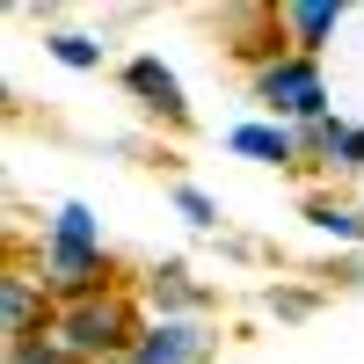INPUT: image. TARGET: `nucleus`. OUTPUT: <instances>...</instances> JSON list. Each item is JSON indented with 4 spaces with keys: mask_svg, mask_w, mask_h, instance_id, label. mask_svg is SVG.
Returning <instances> with one entry per match:
<instances>
[{
    "mask_svg": "<svg viewBox=\"0 0 364 364\" xmlns=\"http://www.w3.org/2000/svg\"><path fill=\"white\" fill-rule=\"evenodd\" d=\"M51 336L66 343L73 357H124V350H139V336L146 328L132 321V306L117 291H95V299H73V306H58V321H51Z\"/></svg>",
    "mask_w": 364,
    "mask_h": 364,
    "instance_id": "1",
    "label": "nucleus"
},
{
    "mask_svg": "<svg viewBox=\"0 0 364 364\" xmlns=\"http://www.w3.org/2000/svg\"><path fill=\"white\" fill-rule=\"evenodd\" d=\"M255 102L269 109V124H321L328 117V80L306 51H277V58H262L255 66Z\"/></svg>",
    "mask_w": 364,
    "mask_h": 364,
    "instance_id": "2",
    "label": "nucleus"
},
{
    "mask_svg": "<svg viewBox=\"0 0 364 364\" xmlns=\"http://www.w3.org/2000/svg\"><path fill=\"white\" fill-rule=\"evenodd\" d=\"M44 284L66 299H95V291H109V255H102V240H58V233H44Z\"/></svg>",
    "mask_w": 364,
    "mask_h": 364,
    "instance_id": "3",
    "label": "nucleus"
},
{
    "mask_svg": "<svg viewBox=\"0 0 364 364\" xmlns=\"http://www.w3.org/2000/svg\"><path fill=\"white\" fill-rule=\"evenodd\" d=\"M204 357H211V336L197 321H154L132 350V364H204Z\"/></svg>",
    "mask_w": 364,
    "mask_h": 364,
    "instance_id": "4",
    "label": "nucleus"
},
{
    "mask_svg": "<svg viewBox=\"0 0 364 364\" xmlns=\"http://www.w3.org/2000/svg\"><path fill=\"white\" fill-rule=\"evenodd\" d=\"M124 87L139 95V109L168 117V124H182V117H190V102H182V80L161 66V58H132V66H124Z\"/></svg>",
    "mask_w": 364,
    "mask_h": 364,
    "instance_id": "5",
    "label": "nucleus"
},
{
    "mask_svg": "<svg viewBox=\"0 0 364 364\" xmlns=\"http://www.w3.org/2000/svg\"><path fill=\"white\" fill-rule=\"evenodd\" d=\"M233 154H248V161H269V168H291L299 161V132L291 124H233Z\"/></svg>",
    "mask_w": 364,
    "mask_h": 364,
    "instance_id": "6",
    "label": "nucleus"
},
{
    "mask_svg": "<svg viewBox=\"0 0 364 364\" xmlns=\"http://www.w3.org/2000/svg\"><path fill=\"white\" fill-rule=\"evenodd\" d=\"M336 22H343V0H291V8H284V29L299 37V51H306V58L336 37Z\"/></svg>",
    "mask_w": 364,
    "mask_h": 364,
    "instance_id": "7",
    "label": "nucleus"
},
{
    "mask_svg": "<svg viewBox=\"0 0 364 364\" xmlns=\"http://www.w3.org/2000/svg\"><path fill=\"white\" fill-rule=\"evenodd\" d=\"M0 321H8V343H22V336H44L37 284H29V277H8V291H0Z\"/></svg>",
    "mask_w": 364,
    "mask_h": 364,
    "instance_id": "8",
    "label": "nucleus"
},
{
    "mask_svg": "<svg viewBox=\"0 0 364 364\" xmlns=\"http://www.w3.org/2000/svg\"><path fill=\"white\" fill-rule=\"evenodd\" d=\"M154 306H168V314H197L204 291L190 284V269H182V262H168V269H154Z\"/></svg>",
    "mask_w": 364,
    "mask_h": 364,
    "instance_id": "9",
    "label": "nucleus"
},
{
    "mask_svg": "<svg viewBox=\"0 0 364 364\" xmlns=\"http://www.w3.org/2000/svg\"><path fill=\"white\" fill-rule=\"evenodd\" d=\"M306 219H314L321 233H336V240H364V211H350V204H336V197H314Z\"/></svg>",
    "mask_w": 364,
    "mask_h": 364,
    "instance_id": "10",
    "label": "nucleus"
},
{
    "mask_svg": "<svg viewBox=\"0 0 364 364\" xmlns=\"http://www.w3.org/2000/svg\"><path fill=\"white\" fill-rule=\"evenodd\" d=\"M44 44H51V58H58V66H73V73L102 66V44H95V37H80V29H58V37H44Z\"/></svg>",
    "mask_w": 364,
    "mask_h": 364,
    "instance_id": "11",
    "label": "nucleus"
},
{
    "mask_svg": "<svg viewBox=\"0 0 364 364\" xmlns=\"http://www.w3.org/2000/svg\"><path fill=\"white\" fill-rule=\"evenodd\" d=\"M8 364H87V357H73L58 336H22V343H8Z\"/></svg>",
    "mask_w": 364,
    "mask_h": 364,
    "instance_id": "12",
    "label": "nucleus"
},
{
    "mask_svg": "<svg viewBox=\"0 0 364 364\" xmlns=\"http://www.w3.org/2000/svg\"><path fill=\"white\" fill-rule=\"evenodd\" d=\"M51 233H58V240H102V226H95V211H87V204H58V211H51Z\"/></svg>",
    "mask_w": 364,
    "mask_h": 364,
    "instance_id": "13",
    "label": "nucleus"
},
{
    "mask_svg": "<svg viewBox=\"0 0 364 364\" xmlns=\"http://www.w3.org/2000/svg\"><path fill=\"white\" fill-rule=\"evenodd\" d=\"M175 211H182L190 226H219V204H211L204 190H190V182H175Z\"/></svg>",
    "mask_w": 364,
    "mask_h": 364,
    "instance_id": "14",
    "label": "nucleus"
},
{
    "mask_svg": "<svg viewBox=\"0 0 364 364\" xmlns=\"http://www.w3.org/2000/svg\"><path fill=\"white\" fill-rule=\"evenodd\" d=\"M269 306H277L284 321H306L314 314V291H269Z\"/></svg>",
    "mask_w": 364,
    "mask_h": 364,
    "instance_id": "15",
    "label": "nucleus"
}]
</instances>
